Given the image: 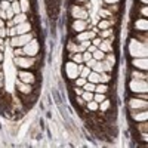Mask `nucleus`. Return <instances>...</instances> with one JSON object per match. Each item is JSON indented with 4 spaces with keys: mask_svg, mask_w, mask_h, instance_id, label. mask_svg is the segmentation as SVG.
<instances>
[{
    "mask_svg": "<svg viewBox=\"0 0 148 148\" xmlns=\"http://www.w3.org/2000/svg\"><path fill=\"white\" fill-rule=\"evenodd\" d=\"M129 53L133 58H147V46L138 39H132L129 43Z\"/></svg>",
    "mask_w": 148,
    "mask_h": 148,
    "instance_id": "nucleus-1",
    "label": "nucleus"
},
{
    "mask_svg": "<svg viewBox=\"0 0 148 148\" xmlns=\"http://www.w3.org/2000/svg\"><path fill=\"white\" fill-rule=\"evenodd\" d=\"M14 62L18 68H22V70H28L34 65L36 59L34 56H27V55H21V56H15L14 58Z\"/></svg>",
    "mask_w": 148,
    "mask_h": 148,
    "instance_id": "nucleus-2",
    "label": "nucleus"
},
{
    "mask_svg": "<svg viewBox=\"0 0 148 148\" xmlns=\"http://www.w3.org/2000/svg\"><path fill=\"white\" fill-rule=\"evenodd\" d=\"M129 89L132 93L139 95V93H147L148 86H147V80H130L129 82Z\"/></svg>",
    "mask_w": 148,
    "mask_h": 148,
    "instance_id": "nucleus-3",
    "label": "nucleus"
},
{
    "mask_svg": "<svg viewBox=\"0 0 148 148\" xmlns=\"http://www.w3.org/2000/svg\"><path fill=\"white\" fill-rule=\"evenodd\" d=\"M31 39H33V34H30V33L18 34V36H14V37H12V40H10V45H9V46H12V47H22V46H25Z\"/></svg>",
    "mask_w": 148,
    "mask_h": 148,
    "instance_id": "nucleus-4",
    "label": "nucleus"
},
{
    "mask_svg": "<svg viewBox=\"0 0 148 148\" xmlns=\"http://www.w3.org/2000/svg\"><path fill=\"white\" fill-rule=\"evenodd\" d=\"M39 42H37L36 39H31L25 46H22V51H24V55H27V56H34L39 53Z\"/></svg>",
    "mask_w": 148,
    "mask_h": 148,
    "instance_id": "nucleus-5",
    "label": "nucleus"
},
{
    "mask_svg": "<svg viewBox=\"0 0 148 148\" xmlns=\"http://www.w3.org/2000/svg\"><path fill=\"white\" fill-rule=\"evenodd\" d=\"M127 107H129V110H147L148 102H147V99H142L139 96H135V98H130L127 101Z\"/></svg>",
    "mask_w": 148,
    "mask_h": 148,
    "instance_id": "nucleus-6",
    "label": "nucleus"
},
{
    "mask_svg": "<svg viewBox=\"0 0 148 148\" xmlns=\"http://www.w3.org/2000/svg\"><path fill=\"white\" fill-rule=\"evenodd\" d=\"M65 74H67V77L71 79V80L77 79L79 74H80V71H79V64L73 62V61L67 62V64H65Z\"/></svg>",
    "mask_w": 148,
    "mask_h": 148,
    "instance_id": "nucleus-7",
    "label": "nucleus"
},
{
    "mask_svg": "<svg viewBox=\"0 0 148 148\" xmlns=\"http://www.w3.org/2000/svg\"><path fill=\"white\" fill-rule=\"evenodd\" d=\"M130 111V119L133 121H147L148 120V113L147 110H129Z\"/></svg>",
    "mask_w": 148,
    "mask_h": 148,
    "instance_id": "nucleus-8",
    "label": "nucleus"
},
{
    "mask_svg": "<svg viewBox=\"0 0 148 148\" xmlns=\"http://www.w3.org/2000/svg\"><path fill=\"white\" fill-rule=\"evenodd\" d=\"M18 80L31 84V83L36 82V76H34L31 71H28V70H21V71L18 73Z\"/></svg>",
    "mask_w": 148,
    "mask_h": 148,
    "instance_id": "nucleus-9",
    "label": "nucleus"
},
{
    "mask_svg": "<svg viewBox=\"0 0 148 148\" xmlns=\"http://www.w3.org/2000/svg\"><path fill=\"white\" fill-rule=\"evenodd\" d=\"M71 15L74 19H88V10L80 8V6H73L71 8Z\"/></svg>",
    "mask_w": 148,
    "mask_h": 148,
    "instance_id": "nucleus-10",
    "label": "nucleus"
},
{
    "mask_svg": "<svg viewBox=\"0 0 148 148\" xmlns=\"http://www.w3.org/2000/svg\"><path fill=\"white\" fill-rule=\"evenodd\" d=\"M132 65L136 70L147 71L148 70V61H147V58H133L132 59Z\"/></svg>",
    "mask_w": 148,
    "mask_h": 148,
    "instance_id": "nucleus-11",
    "label": "nucleus"
},
{
    "mask_svg": "<svg viewBox=\"0 0 148 148\" xmlns=\"http://www.w3.org/2000/svg\"><path fill=\"white\" fill-rule=\"evenodd\" d=\"M15 86H16L18 92H21L22 95H30V93L33 92L31 84H28V83H24V82H21V80H16Z\"/></svg>",
    "mask_w": 148,
    "mask_h": 148,
    "instance_id": "nucleus-12",
    "label": "nucleus"
},
{
    "mask_svg": "<svg viewBox=\"0 0 148 148\" xmlns=\"http://www.w3.org/2000/svg\"><path fill=\"white\" fill-rule=\"evenodd\" d=\"M86 28H88V21H86V19H76L73 22V30L76 33L84 31Z\"/></svg>",
    "mask_w": 148,
    "mask_h": 148,
    "instance_id": "nucleus-13",
    "label": "nucleus"
},
{
    "mask_svg": "<svg viewBox=\"0 0 148 148\" xmlns=\"http://www.w3.org/2000/svg\"><path fill=\"white\" fill-rule=\"evenodd\" d=\"M15 28H16V34H25V33H30L31 24L27 22V21H24V22H21V24H16Z\"/></svg>",
    "mask_w": 148,
    "mask_h": 148,
    "instance_id": "nucleus-14",
    "label": "nucleus"
},
{
    "mask_svg": "<svg viewBox=\"0 0 148 148\" xmlns=\"http://www.w3.org/2000/svg\"><path fill=\"white\" fill-rule=\"evenodd\" d=\"M98 49H101L102 52L105 53H110V52H113V46H111V39H102L99 46H98Z\"/></svg>",
    "mask_w": 148,
    "mask_h": 148,
    "instance_id": "nucleus-15",
    "label": "nucleus"
},
{
    "mask_svg": "<svg viewBox=\"0 0 148 148\" xmlns=\"http://www.w3.org/2000/svg\"><path fill=\"white\" fill-rule=\"evenodd\" d=\"M95 36H96V33H93V31H80V33L77 34V37H76V40H77V42H83V40H92Z\"/></svg>",
    "mask_w": 148,
    "mask_h": 148,
    "instance_id": "nucleus-16",
    "label": "nucleus"
},
{
    "mask_svg": "<svg viewBox=\"0 0 148 148\" xmlns=\"http://www.w3.org/2000/svg\"><path fill=\"white\" fill-rule=\"evenodd\" d=\"M130 77H132L133 80H147V79H148V76H147V71H142V70H136V68H135V70L132 71Z\"/></svg>",
    "mask_w": 148,
    "mask_h": 148,
    "instance_id": "nucleus-17",
    "label": "nucleus"
},
{
    "mask_svg": "<svg viewBox=\"0 0 148 148\" xmlns=\"http://www.w3.org/2000/svg\"><path fill=\"white\" fill-rule=\"evenodd\" d=\"M86 79H88V82H90V83H101V74L99 73H96V71H90L89 73V76L88 77H86Z\"/></svg>",
    "mask_w": 148,
    "mask_h": 148,
    "instance_id": "nucleus-18",
    "label": "nucleus"
},
{
    "mask_svg": "<svg viewBox=\"0 0 148 148\" xmlns=\"http://www.w3.org/2000/svg\"><path fill=\"white\" fill-rule=\"evenodd\" d=\"M135 28L139 30V31H147V28H148V22H147V19H145V18H142V19H136V21H135Z\"/></svg>",
    "mask_w": 148,
    "mask_h": 148,
    "instance_id": "nucleus-19",
    "label": "nucleus"
},
{
    "mask_svg": "<svg viewBox=\"0 0 148 148\" xmlns=\"http://www.w3.org/2000/svg\"><path fill=\"white\" fill-rule=\"evenodd\" d=\"M95 92H98V93H107L108 92V84L107 83H96Z\"/></svg>",
    "mask_w": 148,
    "mask_h": 148,
    "instance_id": "nucleus-20",
    "label": "nucleus"
},
{
    "mask_svg": "<svg viewBox=\"0 0 148 148\" xmlns=\"http://www.w3.org/2000/svg\"><path fill=\"white\" fill-rule=\"evenodd\" d=\"M14 22H15V25L16 24H21V22H24V21H27V14H24V12H21V14H16L14 18Z\"/></svg>",
    "mask_w": 148,
    "mask_h": 148,
    "instance_id": "nucleus-21",
    "label": "nucleus"
},
{
    "mask_svg": "<svg viewBox=\"0 0 148 148\" xmlns=\"http://www.w3.org/2000/svg\"><path fill=\"white\" fill-rule=\"evenodd\" d=\"M70 58H71L73 62H76V64H82V62H83V56H82V53H80V52L71 53V55H70Z\"/></svg>",
    "mask_w": 148,
    "mask_h": 148,
    "instance_id": "nucleus-22",
    "label": "nucleus"
},
{
    "mask_svg": "<svg viewBox=\"0 0 148 148\" xmlns=\"http://www.w3.org/2000/svg\"><path fill=\"white\" fill-rule=\"evenodd\" d=\"M92 58H95L96 61H102L105 58V52H102L101 49H96L95 52H92Z\"/></svg>",
    "mask_w": 148,
    "mask_h": 148,
    "instance_id": "nucleus-23",
    "label": "nucleus"
},
{
    "mask_svg": "<svg viewBox=\"0 0 148 148\" xmlns=\"http://www.w3.org/2000/svg\"><path fill=\"white\" fill-rule=\"evenodd\" d=\"M110 108H111V102H110L108 99H104L102 102L98 104V110H101V111H107V110H110Z\"/></svg>",
    "mask_w": 148,
    "mask_h": 148,
    "instance_id": "nucleus-24",
    "label": "nucleus"
},
{
    "mask_svg": "<svg viewBox=\"0 0 148 148\" xmlns=\"http://www.w3.org/2000/svg\"><path fill=\"white\" fill-rule=\"evenodd\" d=\"M19 6H21V12H24V14H27L30 10V2L28 0H19Z\"/></svg>",
    "mask_w": 148,
    "mask_h": 148,
    "instance_id": "nucleus-25",
    "label": "nucleus"
},
{
    "mask_svg": "<svg viewBox=\"0 0 148 148\" xmlns=\"http://www.w3.org/2000/svg\"><path fill=\"white\" fill-rule=\"evenodd\" d=\"M101 64H102V70L107 71V73H111V70H113V64L110 62V61H107L105 58L101 61Z\"/></svg>",
    "mask_w": 148,
    "mask_h": 148,
    "instance_id": "nucleus-26",
    "label": "nucleus"
},
{
    "mask_svg": "<svg viewBox=\"0 0 148 148\" xmlns=\"http://www.w3.org/2000/svg\"><path fill=\"white\" fill-rule=\"evenodd\" d=\"M110 25H111V21H108V19H102V21H99V24H98V30L110 28Z\"/></svg>",
    "mask_w": 148,
    "mask_h": 148,
    "instance_id": "nucleus-27",
    "label": "nucleus"
},
{
    "mask_svg": "<svg viewBox=\"0 0 148 148\" xmlns=\"http://www.w3.org/2000/svg\"><path fill=\"white\" fill-rule=\"evenodd\" d=\"M99 36H101V39H108V37H111V36H113V30H111V28H105V30H101Z\"/></svg>",
    "mask_w": 148,
    "mask_h": 148,
    "instance_id": "nucleus-28",
    "label": "nucleus"
},
{
    "mask_svg": "<svg viewBox=\"0 0 148 148\" xmlns=\"http://www.w3.org/2000/svg\"><path fill=\"white\" fill-rule=\"evenodd\" d=\"M136 129H138V132H148V125H147V121H138Z\"/></svg>",
    "mask_w": 148,
    "mask_h": 148,
    "instance_id": "nucleus-29",
    "label": "nucleus"
},
{
    "mask_svg": "<svg viewBox=\"0 0 148 148\" xmlns=\"http://www.w3.org/2000/svg\"><path fill=\"white\" fill-rule=\"evenodd\" d=\"M95 83H90V82H86L84 83V86H83V90H86V92H95Z\"/></svg>",
    "mask_w": 148,
    "mask_h": 148,
    "instance_id": "nucleus-30",
    "label": "nucleus"
},
{
    "mask_svg": "<svg viewBox=\"0 0 148 148\" xmlns=\"http://www.w3.org/2000/svg\"><path fill=\"white\" fill-rule=\"evenodd\" d=\"M86 82H88V79H84V77H82V76H79L77 79H74V84L79 86V88H83Z\"/></svg>",
    "mask_w": 148,
    "mask_h": 148,
    "instance_id": "nucleus-31",
    "label": "nucleus"
},
{
    "mask_svg": "<svg viewBox=\"0 0 148 148\" xmlns=\"http://www.w3.org/2000/svg\"><path fill=\"white\" fill-rule=\"evenodd\" d=\"M10 8H12V10H14V14L16 15V14H21V6H19V2H12L10 3Z\"/></svg>",
    "mask_w": 148,
    "mask_h": 148,
    "instance_id": "nucleus-32",
    "label": "nucleus"
},
{
    "mask_svg": "<svg viewBox=\"0 0 148 148\" xmlns=\"http://www.w3.org/2000/svg\"><path fill=\"white\" fill-rule=\"evenodd\" d=\"M105 99V93H98V92H93V101H96L98 104L102 102Z\"/></svg>",
    "mask_w": 148,
    "mask_h": 148,
    "instance_id": "nucleus-33",
    "label": "nucleus"
},
{
    "mask_svg": "<svg viewBox=\"0 0 148 148\" xmlns=\"http://www.w3.org/2000/svg\"><path fill=\"white\" fill-rule=\"evenodd\" d=\"M80 96L83 98V99H84L86 102H89V101H92V99H93V92H86V90H84Z\"/></svg>",
    "mask_w": 148,
    "mask_h": 148,
    "instance_id": "nucleus-34",
    "label": "nucleus"
},
{
    "mask_svg": "<svg viewBox=\"0 0 148 148\" xmlns=\"http://www.w3.org/2000/svg\"><path fill=\"white\" fill-rule=\"evenodd\" d=\"M86 107H88L89 111H96V110H98V102L92 99V101H89V102H86Z\"/></svg>",
    "mask_w": 148,
    "mask_h": 148,
    "instance_id": "nucleus-35",
    "label": "nucleus"
},
{
    "mask_svg": "<svg viewBox=\"0 0 148 148\" xmlns=\"http://www.w3.org/2000/svg\"><path fill=\"white\" fill-rule=\"evenodd\" d=\"M99 74H101V83H108V82H110V73L102 71V73H99Z\"/></svg>",
    "mask_w": 148,
    "mask_h": 148,
    "instance_id": "nucleus-36",
    "label": "nucleus"
},
{
    "mask_svg": "<svg viewBox=\"0 0 148 148\" xmlns=\"http://www.w3.org/2000/svg\"><path fill=\"white\" fill-rule=\"evenodd\" d=\"M93 71H96V73H102L104 70H102V64H101V61H98V62L93 65V68H92Z\"/></svg>",
    "mask_w": 148,
    "mask_h": 148,
    "instance_id": "nucleus-37",
    "label": "nucleus"
},
{
    "mask_svg": "<svg viewBox=\"0 0 148 148\" xmlns=\"http://www.w3.org/2000/svg\"><path fill=\"white\" fill-rule=\"evenodd\" d=\"M82 56H83V62H86V61H89L92 58V53L89 51H84V52H82Z\"/></svg>",
    "mask_w": 148,
    "mask_h": 148,
    "instance_id": "nucleus-38",
    "label": "nucleus"
},
{
    "mask_svg": "<svg viewBox=\"0 0 148 148\" xmlns=\"http://www.w3.org/2000/svg\"><path fill=\"white\" fill-rule=\"evenodd\" d=\"M0 9H3V10L10 9V2H8V0H5V2H0Z\"/></svg>",
    "mask_w": 148,
    "mask_h": 148,
    "instance_id": "nucleus-39",
    "label": "nucleus"
},
{
    "mask_svg": "<svg viewBox=\"0 0 148 148\" xmlns=\"http://www.w3.org/2000/svg\"><path fill=\"white\" fill-rule=\"evenodd\" d=\"M105 59H107V61H110V62H111V64H113V65L116 64V56H114L113 53H111V52H110L108 55L105 53Z\"/></svg>",
    "mask_w": 148,
    "mask_h": 148,
    "instance_id": "nucleus-40",
    "label": "nucleus"
},
{
    "mask_svg": "<svg viewBox=\"0 0 148 148\" xmlns=\"http://www.w3.org/2000/svg\"><path fill=\"white\" fill-rule=\"evenodd\" d=\"M67 47H68V51H70L71 53H76V52H77V45H76V43H68Z\"/></svg>",
    "mask_w": 148,
    "mask_h": 148,
    "instance_id": "nucleus-41",
    "label": "nucleus"
},
{
    "mask_svg": "<svg viewBox=\"0 0 148 148\" xmlns=\"http://www.w3.org/2000/svg\"><path fill=\"white\" fill-rule=\"evenodd\" d=\"M96 62H98V61H96L95 58H90L89 61H86V67H89V68L92 70V68H93V65H95Z\"/></svg>",
    "mask_w": 148,
    "mask_h": 148,
    "instance_id": "nucleus-42",
    "label": "nucleus"
},
{
    "mask_svg": "<svg viewBox=\"0 0 148 148\" xmlns=\"http://www.w3.org/2000/svg\"><path fill=\"white\" fill-rule=\"evenodd\" d=\"M6 31H8V36H9V37H14V36H18V34H16V28H15V27H10V28H8Z\"/></svg>",
    "mask_w": 148,
    "mask_h": 148,
    "instance_id": "nucleus-43",
    "label": "nucleus"
},
{
    "mask_svg": "<svg viewBox=\"0 0 148 148\" xmlns=\"http://www.w3.org/2000/svg\"><path fill=\"white\" fill-rule=\"evenodd\" d=\"M14 16H15V14H14V10H12V8L8 9V10H6V19H12Z\"/></svg>",
    "mask_w": 148,
    "mask_h": 148,
    "instance_id": "nucleus-44",
    "label": "nucleus"
},
{
    "mask_svg": "<svg viewBox=\"0 0 148 148\" xmlns=\"http://www.w3.org/2000/svg\"><path fill=\"white\" fill-rule=\"evenodd\" d=\"M92 40H93V42H90V43H92L93 46H96V47H98V46H99V43H101V40H102V39H101V37H93Z\"/></svg>",
    "mask_w": 148,
    "mask_h": 148,
    "instance_id": "nucleus-45",
    "label": "nucleus"
},
{
    "mask_svg": "<svg viewBox=\"0 0 148 148\" xmlns=\"http://www.w3.org/2000/svg\"><path fill=\"white\" fill-rule=\"evenodd\" d=\"M76 102H77V104H79L80 107H84V105H86V101L83 99L82 96H77V98H76Z\"/></svg>",
    "mask_w": 148,
    "mask_h": 148,
    "instance_id": "nucleus-46",
    "label": "nucleus"
},
{
    "mask_svg": "<svg viewBox=\"0 0 148 148\" xmlns=\"http://www.w3.org/2000/svg\"><path fill=\"white\" fill-rule=\"evenodd\" d=\"M99 15H101V16H104V18H107V16H111V12L104 9V10H99Z\"/></svg>",
    "mask_w": 148,
    "mask_h": 148,
    "instance_id": "nucleus-47",
    "label": "nucleus"
},
{
    "mask_svg": "<svg viewBox=\"0 0 148 148\" xmlns=\"http://www.w3.org/2000/svg\"><path fill=\"white\" fill-rule=\"evenodd\" d=\"M74 92H76V95H77V96H80L84 90H83V88H79V86H76V88H74Z\"/></svg>",
    "mask_w": 148,
    "mask_h": 148,
    "instance_id": "nucleus-48",
    "label": "nucleus"
},
{
    "mask_svg": "<svg viewBox=\"0 0 148 148\" xmlns=\"http://www.w3.org/2000/svg\"><path fill=\"white\" fill-rule=\"evenodd\" d=\"M21 55H24L22 47H16V49H15V56H21Z\"/></svg>",
    "mask_w": 148,
    "mask_h": 148,
    "instance_id": "nucleus-49",
    "label": "nucleus"
},
{
    "mask_svg": "<svg viewBox=\"0 0 148 148\" xmlns=\"http://www.w3.org/2000/svg\"><path fill=\"white\" fill-rule=\"evenodd\" d=\"M6 36H8V31L5 30V27H2V28H0V37H2V39H5Z\"/></svg>",
    "mask_w": 148,
    "mask_h": 148,
    "instance_id": "nucleus-50",
    "label": "nucleus"
},
{
    "mask_svg": "<svg viewBox=\"0 0 148 148\" xmlns=\"http://www.w3.org/2000/svg\"><path fill=\"white\" fill-rule=\"evenodd\" d=\"M104 2H105L107 5H114V3H119L120 0H104Z\"/></svg>",
    "mask_w": 148,
    "mask_h": 148,
    "instance_id": "nucleus-51",
    "label": "nucleus"
},
{
    "mask_svg": "<svg viewBox=\"0 0 148 148\" xmlns=\"http://www.w3.org/2000/svg\"><path fill=\"white\" fill-rule=\"evenodd\" d=\"M141 12H142V15H144V16H147V15H148V8L144 6V8L141 9Z\"/></svg>",
    "mask_w": 148,
    "mask_h": 148,
    "instance_id": "nucleus-52",
    "label": "nucleus"
},
{
    "mask_svg": "<svg viewBox=\"0 0 148 148\" xmlns=\"http://www.w3.org/2000/svg\"><path fill=\"white\" fill-rule=\"evenodd\" d=\"M141 133H142V135H141V138H142V141H144V142H147V141H148V136H147V132H141Z\"/></svg>",
    "mask_w": 148,
    "mask_h": 148,
    "instance_id": "nucleus-53",
    "label": "nucleus"
},
{
    "mask_svg": "<svg viewBox=\"0 0 148 148\" xmlns=\"http://www.w3.org/2000/svg\"><path fill=\"white\" fill-rule=\"evenodd\" d=\"M96 49H98V47H96V46H93V45H90V46H89V47H88V51H89V52H90V53H92V52H95V51H96Z\"/></svg>",
    "mask_w": 148,
    "mask_h": 148,
    "instance_id": "nucleus-54",
    "label": "nucleus"
},
{
    "mask_svg": "<svg viewBox=\"0 0 148 148\" xmlns=\"http://www.w3.org/2000/svg\"><path fill=\"white\" fill-rule=\"evenodd\" d=\"M8 27H9V28H10V27H15L14 19H8Z\"/></svg>",
    "mask_w": 148,
    "mask_h": 148,
    "instance_id": "nucleus-55",
    "label": "nucleus"
},
{
    "mask_svg": "<svg viewBox=\"0 0 148 148\" xmlns=\"http://www.w3.org/2000/svg\"><path fill=\"white\" fill-rule=\"evenodd\" d=\"M0 18H2V19H5V18H6V10L0 9Z\"/></svg>",
    "mask_w": 148,
    "mask_h": 148,
    "instance_id": "nucleus-56",
    "label": "nucleus"
},
{
    "mask_svg": "<svg viewBox=\"0 0 148 148\" xmlns=\"http://www.w3.org/2000/svg\"><path fill=\"white\" fill-rule=\"evenodd\" d=\"M2 89H3V77L0 76V90H2Z\"/></svg>",
    "mask_w": 148,
    "mask_h": 148,
    "instance_id": "nucleus-57",
    "label": "nucleus"
},
{
    "mask_svg": "<svg viewBox=\"0 0 148 148\" xmlns=\"http://www.w3.org/2000/svg\"><path fill=\"white\" fill-rule=\"evenodd\" d=\"M2 27H5V21L0 18V28H2Z\"/></svg>",
    "mask_w": 148,
    "mask_h": 148,
    "instance_id": "nucleus-58",
    "label": "nucleus"
},
{
    "mask_svg": "<svg viewBox=\"0 0 148 148\" xmlns=\"http://www.w3.org/2000/svg\"><path fill=\"white\" fill-rule=\"evenodd\" d=\"M3 61V52H0V62Z\"/></svg>",
    "mask_w": 148,
    "mask_h": 148,
    "instance_id": "nucleus-59",
    "label": "nucleus"
},
{
    "mask_svg": "<svg viewBox=\"0 0 148 148\" xmlns=\"http://www.w3.org/2000/svg\"><path fill=\"white\" fill-rule=\"evenodd\" d=\"M76 2H80L82 3V2H86V0H76Z\"/></svg>",
    "mask_w": 148,
    "mask_h": 148,
    "instance_id": "nucleus-60",
    "label": "nucleus"
},
{
    "mask_svg": "<svg viewBox=\"0 0 148 148\" xmlns=\"http://www.w3.org/2000/svg\"><path fill=\"white\" fill-rule=\"evenodd\" d=\"M141 2H142V3H147V2H148V0H141Z\"/></svg>",
    "mask_w": 148,
    "mask_h": 148,
    "instance_id": "nucleus-61",
    "label": "nucleus"
},
{
    "mask_svg": "<svg viewBox=\"0 0 148 148\" xmlns=\"http://www.w3.org/2000/svg\"><path fill=\"white\" fill-rule=\"evenodd\" d=\"M8 2H10V3H12V2H15V0H8Z\"/></svg>",
    "mask_w": 148,
    "mask_h": 148,
    "instance_id": "nucleus-62",
    "label": "nucleus"
},
{
    "mask_svg": "<svg viewBox=\"0 0 148 148\" xmlns=\"http://www.w3.org/2000/svg\"><path fill=\"white\" fill-rule=\"evenodd\" d=\"M0 76H2V73H0Z\"/></svg>",
    "mask_w": 148,
    "mask_h": 148,
    "instance_id": "nucleus-63",
    "label": "nucleus"
}]
</instances>
